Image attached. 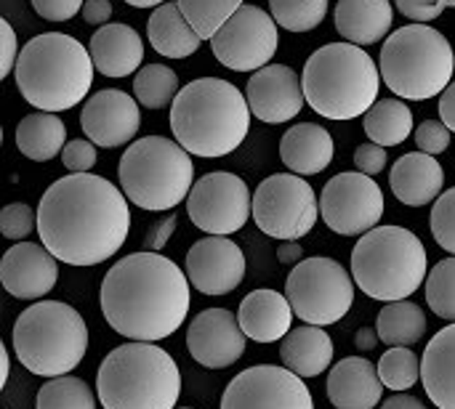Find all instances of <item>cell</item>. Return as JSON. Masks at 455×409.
<instances>
[{
    "label": "cell",
    "instance_id": "cell-1",
    "mask_svg": "<svg viewBox=\"0 0 455 409\" xmlns=\"http://www.w3.org/2000/svg\"><path fill=\"white\" fill-rule=\"evenodd\" d=\"M128 197L112 181L93 173H72L53 181L37 205V234L67 266H96L112 258L128 240Z\"/></svg>",
    "mask_w": 455,
    "mask_h": 409
},
{
    "label": "cell",
    "instance_id": "cell-2",
    "mask_svg": "<svg viewBox=\"0 0 455 409\" xmlns=\"http://www.w3.org/2000/svg\"><path fill=\"white\" fill-rule=\"evenodd\" d=\"M101 314L107 325L141 343L171 338L189 311V277L171 258L141 250L120 258L101 282Z\"/></svg>",
    "mask_w": 455,
    "mask_h": 409
},
{
    "label": "cell",
    "instance_id": "cell-3",
    "mask_svg": "<svg viewBox=\"0 0 455 409\" xmlns=\"http://www.w3.org/2000/svg\"><path fill=\"white\" fill-rule=\"evenodd\" d=\"M248 98L227 80L200 77L171 104L173 138L195 157H227L251 130Z\"/></svg>",
    "mask_w": 455,
    "mask_h": 409
},
{
    "label": "cell",
    "instance_id": "cell-4",
    "mask_svg": "<svg viewBox=\"0 0 455 409\" xmlns=\"http://www.w3.org/2000/svg\"><path fill=\"white\" fill-rule=\"evenodd\" d=\"M93 69L91 51L80 40L61 32H43L21 48L13 77L27 104L56 114L88 98Z\"/></svg>",
    "mask_w": 455,
    "mask_h": 409
},
{
    "label": "cell",
    "instance_id": "cell-5",
    "mask_svg": "<svg viewBox=\"0 0 455 409\" xmlns=\"http://www.w3.org/2000/svg\"><path fill=\"white\" fill-rule=\"evenodd\" d=\"M96 397L104 409H176L181 373L157 343L128 341L101 359Z\"/></svg>",
    "mask_w": 455,
    "mask_h": 409
},
{
    "label": "cell",
    "instance_id": "cell-6",
    "mask_svg": "<svg viewBox=\"0 0 455 409\" xmlns=\"http://www.w3.org/2000/svg\"><path fill=\"white\" fill-rule=\"evenodd\" d=\"M307 104L328 120H355L368 114L379 98L381 69L355 43H328L304 64Z\"/></svg>",
    "mask_w": 455,
    "mask_h": 409
},
{
    "label": "cell",
    "instance_id": "cell-7",
    "mask_svg": "<svg viewBox=\"0 0 455 409\" xmlns=\"http://www.w3.org/2000/svg\"><path fill=\"white\" fill-rule=\"evenodd\" d=\"M429 269L424 242L403 226H376L352 250V277L376 301H408L421 290Z\"/></svg>",
    "mask_w": 455,
    "mask_h": 409
},
{
    "label": "cell",
    "instance_id": "cell-8",
    "mask_svg": "<svg viewBox=\"0 0 455 409\" xmlns=\"http://www.w3.org/2000/svg\"><path fill=\"white\" fill-rule=\"evenodd\" d=\"M13 354L24 370L40 378L69 375L88 351L83 317L61 301H37L13 322Z\"/></svg>",
    "mask_w": 455,
    "mask_h": 409
},
{
    "label": "cell",
    "instance_id": "cell-9",
    "mask_svg": "<svg viewBox=\"0 0 455 409\" xmlns=\"http://www.w3.org/2000/svg\"><path fill=\"white\" fill-rule=\"evenodd\" d=\"M387 88L408 101L443 96L455 72V53L448 37L429 24H408L384 40L379 59Z\"/></svg>",
    "mask_w": 455,
    "mask_h": 409
},
{
    "label": "cell",
    "instance_id": "cell-10",
    "mask_svg": "<svg viewBox=\"0 0 455 409\" xmlns=\"http://www.w3.org/2000/svg\"><path fill=\"white\" fill-rule=\"evenodd\" d=\"M117 178L131 205L141 210H173L195 186V162L179 141L147 136L128 144L117 165Z\"/></svg>",
    "mask_w": 455,
    "mask_h": 409
},
{
    "label": "cell",
    "instance_id": "cell-11",
    "mask_svg": "<svg viewBox=\"0 0 455 409\" xmlns=\"http://www.w3.org/2000/svg\"><path fill=\"white\" fill-rule=\"evenodd\" d=\"M355 277L333 258H304L285 279V298L293 314L317 327L341 322L355 303Z\"/></svg>",
    "mask_w": 455,
    "mask_h": 409
},
{
    "label": "cell",
    "instance_id": "cell-12",
    "mask_svg": "<svg viewBox=\"0 0 455 409\" xmlns=\"http://www.w3.org/2000/svg\"><path fill=\"white\" fill-rule=\"evenodd\" d=\"M320 216L315 189L296 173H275L264 178L253 194L256 226L280 242L307 237Z\"/></svg>",
    "mask_w": 455,
    "mask_h": 409
},
{
    "label": "cell",
    "instance_id": "cell-13",
    "mask_svg": "<svg viewBox=\"0 0 455 409\" xmlns=\"http://www.w3.org/2000/svg\"><path fill=\"white\" fill-rule=\"evenodd\" d=\"M187 213L200 232L229 237L240 232L253 216V194L240 176L213 170L195 181L187 197Z\"/></svg>",
    "mask_w": 455,
    "mask_h": 409
},
{
    "label": "cell",
    "instance_id": "cell-14",
    "mask_svg": "<svg viewBox=\"0 0 455 409\" xmlns=\"http://www.w3.org/2000/svg\"><path fill=\"white\" fill-rule=\"evenodd\" d=\"M384 205L381 186L360 170L333 176L320 194V216L325 226L341 237H363L376 229Z\"/></svg>",
    "mask_w": 455,
    "mask_h": 409
},
{
    "label": "cell",
    "instance_id": "cell-15",
    "mask_svg": "<svg viewBox=\"0 0 455 409\" xmlns=\"http://www.w3.org/2000/svg\"><path fill=\"white\" fill-rule=\"evenodd\" d=\"M280 35L272 13L259 5H243L211 40L219 64L235 72H259L272 64Z\"/></svg>",
    "mask_w": 455,
    "mask_h": 409
},
{
    "label": "cell",
    "instance_id": "cell-16",
    "mask_svg": "<svg viewBox=\"0 0 455 409\" xmlns=\"http://www.w3.org/2000/svg\"><path fill=\"white\" fill-rule=\"evenodd\" d=\"M221 409H315V402L304 378L288 367L256 365L229 381Z\"/></svg>",
    "mask_w": 455,
    "mask_h": 409
},
{
    "label": "cell",
    "instance_id": "cell-17",
    "mask_svg": "<svg viewBox=\"0 0 455 409\" xmlns=\"http://www.w3.org/2000/svg\"><path fill=\"white\" fill-rule=\"evenodd\" d=\"M189 285L203 295H227L245 279V256L229 237L197 240L184 261Z\"/></svg>",
    "mask_w": 455,
    "mask_h": 409
},
{
    "label": "cell",
    "instance_id": "cell-18",
    "mask_svg": "<svg viewBox=\"0 0 455 409\" xmlns=\"http://www.w3.org/2000/svg\"><path fill=\"white\" fill-rule=\"evenodd\" d=\"M245 333L240 319L227 309L200 311L187 330L189 357L208 370H227L245 354Z\"/></svg>",
    "mask_w": 455,
    "mask_h": 409
},
{
    "label": "cell",
    "instance_id": "cell-19",
    "mask_svg": "<svg viewBox=\"0 0 455 409\" xmlns=\"http://www.w3.org/2000/svg\"><path fill=\"white\" fill-rule=\"evenodd\" d=\"M141 114L136 98H131L125 90L104 88L85 98V106L80 112V128L85 138H91L96 146L115 149L139 133Z\"/></svg>",
    "mask_w": 455,
    "mask_h": 409
},
{
    "label": "cell",
    "instance_id": "cell-20",
    "mask_svg": "<svg viewBox=\"0 0 455 409\" xmlns=\"http://www.w3.org/2000/svg\"><path fill=\"white\" fill-rule=\"evenodd\" d=\"M245 98L256 120L267 125H280L299 117L307 104L304 83L288 64H267L264 69L253 72Z\"/></svg>",
    "mask_w": 455,
    "mask_h": 409
},
{
    "label": "cell",
    "instance_id": "cell-21",
    "mask_svg": "<svg viewBox=\"0 0 455 409\" xmlns=\"http://www.w3.org/2000/svg\"><path fill=\"white\" fill-rule=\"evenodd\" d=\"M59 279V258L35 242H16L0 261V282L19 301H40Z\"/></svg>",
    "mask_w": 455,
    "mask_h": 409
},
{
    "label": "cell",
    "instance_id": "cell-22",
    "mask_svg": "<svg viewBox=\"0 0 455 409\" xmlns=\"http://www.w3.org/2000/svg\"><path fill=\"white\" fill-rule=\"evenodd\" d=\"M381 394L379 367L365 357H347L328 375V399L336 409H373L379 407Z\"/></svg>",
    "mask_w": 455,
    "mask_h": 409
},
{
    "label": "cell",
    "instance_id": "cell-23",
    "mask_svg": "<svg viewBox=\"0 0 455 409\" xmlns=\"http://www.w3.org/2000/svg\"><path fill=\"white\" fill-rule=\"evenodd\" d=\"M443 184H445V170L427 152L403 154L389 173L392 194L405 208H427L429 202H437V197L443 194Z\"/></svg>",
    "mask_w": 455,
    "mask_h": 409
},
{
    "label": "cell",
    "instance_id": "cell-24",
    "mask_svg": "<svg viewBox=\"0 0 455 409\" xmlns=\"http://www.w3.org/2000/svg\"><path fill=\"white\" fill-rule=\"evenodd\" d=\"M293 306L285 295L269 287H259L248 293L237 309V319L243 333L256 343H277L291 333Z\"/></svg>",
    "mask_w": 455,
    "mask_h": 409
},
{
    "label": "cell",
    "instance_id": "cell-25",
    "mask_svg": "<svg viewBox=\"0 0 455 409\" xmlns=\"http://www.w3.org/2000/svg\"><path fill=\"white\" fill-rule=\"evenodd\" d=\"M91 59L93 67L112 80L128 77L141 67L144 40L128 24H104L91 37Z\"/></svg>",
    "mask_w": 455,
    "mask_h": 409
},
{
    "label": "cell",
    "instance_id": "cell-26",
    "mask_svg": "<svg viewBox=\"0 0 455 409\" xmlns=\"http://www.w3.org/2000/svg\"><path fill=\"white\" fill-rule=\"evenodd\" d=\"M333 138L317 122H299L285 130L280 138V157L283 165L296 176H315L323 173L333 162Z\"/></svg>",
    "mask_w": 455,
    "mask_h": 409
},
{
    "label": "cell",
    "instance_id": "cell-27",
    "mask_svg": "<svg viewBox=\"0 0 455 409\" xmlns=\"http://www.w3.org/2000/svg\"><path fill=\"white\" fill-rule=\"evenodd\" d=\"M421 383L437 409H455V322L443 327L421 357Z\"/></svg>",
    "mask_w": 455,
    "mask_h": 409
},
{
    "label": "cell",
    "instance_id": "cell-28",
    "mask_svg": "<svg viewBox=\"0 0 455 409\" xmlns=\"http://www.w3.org/2000/svg\"><path fill=\"white\" fill-rule=\"evenodd\" d=\"M395 21V8L389 0H339L336 3V29L347 43L373 45L389 35Z\"/></svg>",
    "mask_w": 455,
    "mask_h": 409
},
{
    "label": "cell",
    "instance_id": "cell-29",
    "mask_svg": "<svg viewBox=\"0 0 455 409\" xmlns=\"http://www.w3.org/2000/svg\"><path fill=\"white\" fill-rule=\"evenodd\" d=\"M280 359L283 367H288L299 378H317L333 362V341L323 327L301 325L283 338Z\"/></svg>",
    "mask_w": 455,
    "mask_h": 409
},
{
    "label": "cell",
    "instance_id": "cell-30",
    "mask_svg": "<svg viewBox=\"0 0 455 409\" xmlns=\"http://www.w3.org/2000/svg\"><path fill=\"white\" fill-rule=\"evenodd\" d=\"M147 35H149V45L160 56H168V59H187V56L197 53V48L203 43V37L195 32V27L187 21L179 3H173V0L157 5L149 13Z\"/></svg>",
    "mask_w": 455,
    "mask_h": 409
},
{
    "label": "cell",
    "instance_id": "cell-31",
    "mask_svg": "<svg viewBox=\"0 0 455 409\" xmlns=\"http://www.w3.org/2000/svg\"><path fill=\"white\" fill-rule=\"evenodd\" d=\"M67 125L53 112H32L16 125V149L32 162H48L64 152Z\"/></svg>",
    "mask_w": 455,
    "mask_h": 409
},
{
    "label": "cell",
    "instance_id": "cell-32",
    "mask_svg": "<svg viewBox=\"0 0 455 409\" xmlns=\"http://www.w3.org/2000/svg\"><path fill=\"white\" fill-rule=\"evenodd\" d=\"M376 330H379V338L389 346V349H397V346H405L411 349L413 343H419L427 333V311L413 303V301H395V303H387L381 311H379V319H376Z\"/></svg>",
    "mask_w": 455,
    "mask_h": 409
},
{
    "label": "cell",
    "instance_id": "cell-33",
    "mask_svg": "<svg viewBox=\"0 0 455 409\" xmlns=\"http://www.w3.org/2000/svg\"><path fill=\"white\" fill-rule=\"evenodd\" d=\"M365 133L373 144L400 146L413 133V112L403 98H381L365 114Z\"/></svg>",
    "mask_w": 455,
    "mask_h": 409
},
{
    "label": "cell",
    "instance_id": "cell-34",
    "mask_svg": "<svg viewBox=\"0 0 455 409\" xmlns=\"http://www.w3.org/2000/svg\"><path fill=\"white\" fill-rule=\"evenodd\" d=\"M179 75L165 64H147L133 77V96L147 109H165L179 96Z\"/></svg>",
    "mask_w": 455,
    "mask_h": 409
},
{
    "label": "cell",
    "instance_id": "cell-35",
    "mask_svg": "<svg viewBox=\"0 0 455 409\" xmlns=\"http://www.w3.org/2000/svg\"><path fill=\"white\" fill-rule=\"evenodd\" d=\"M35 409H96V397L91 394L85 381L61 375L40 386Z\"/></svg>",
    "mask_w": 455,
    "mask_h": 409
},
{
    "label": "cell",
    "instance_id": "cell-36",
    "mask_svg": "<svg viewBox=\"0 0 455 409\" xmlns=\"http://www.w3.org/2000/svg\"><path fill=\"white\" fill-rule=\"evenodd\" d=\"M243 5V0H179L181 13L203 40H213Z\"/></svg>",
    "mask_w": 455,
    "mask_h": 409
},
{
    "label": "cell",
    "instance_id": "cell-37",
    "mask_svg": "<svg viewBox=\"0 0 455 409\" xmlns=\"http://www.w3.org/2000/svg\"><path fill=\"white\" fill-rule=\"evenodd\" d=\"M379 378L381 383L395 391V394H403V391H411L419 381H421V359L405 349V346H397V349H389L381 359H379Z\"/></svg>",
    "mask_w": 455,
    "mask_h": 409
},
{
    "label": "cell",
    "instance_id": "cell-38",
    "mask_svg": "<svg viewBox=\"0 0 455 409\" xmlns=\"http://www.w3.org/2000/svg\"><path fill=\"white\" fill-rule=\"evenodd\" d=\"M269 13L288 32H309L328 16V0H269Z\"/></svg>",
    "mask_w": 455,
    "mask_h": 409
},
{
    "label": "cell",
    "instance_id": "cell-39",
    "mask_svg": "<svg viewBox=\"0 0 455 409\" xmlns=\"http://www.w3.org/2000/svg\"><path fill=\"white\" fill-rule=\"evenodd\" d=\"M427 303L429 309L445 319V322H455V256L440 261L435 269H429L427 277Z\"/></svg>",
    "mask_w": 455,
    "mask_h": 409
},
{
    "label": "cell",
    "instance_id": "cell-40",
    "mask_svg": "<svg viewBox=\"0 0 455 409\" xmlns=\"http://www.w3.org/2000/svg\"><path fill=\"white\" fill-rule=\"evenodd\" d=\"M432 234L443 250L455 256V186L443 192L432 208Z\"/></svg>",
    "mask_w": 455,
    "mask_h": 409
},
{
    "label": "cell",
    "instance_id": "cell-41",
    "mask_svg": "<svg viewBox=\"0 0 455 409\" xmlns=\"http://www.w3.org/2000/svg\"><path fill=\"white\" fill-rule=\"evenodd\" d=\"M37 229V213L24 202H11L0 210V234L13 242H24Z\"/></svg>",
    "mask_w": 455,
    "mask_h": 409
},
{
    "label": "cell",
    "instance_id": "cell-42",
    "mask_svg": "<svg viewBox=\"0 0 455 409\" xmlns=\"http://www.w3.org/2000/svg\"><path fill=\"white\" fill-rule=\"evenodd\" d=\"M451 133H453V130H451L443 120H424V122L416 128V144H419L421 152L437 157V154L448 152V146H451Z\"/></svg>",
    "mask_w": 455,
    "mask_h": 409
},
{
    "label": "cell",
    "instance_id": "cell-43",
    "mask_svg": "<svg viewBox=\"0 0 455 409\" xmlns=\"http://www.w3.org/2000/svg\"><path fill=\"white\" fill-rule=\"evenodd\" d=\"M61 162L72 173H88L96 165V144L91 138L67 141V146L61 152Z\"/></svg>",
    "mask_w": 455,
    "mask_h": 409
},
{
    "label": "cell",
    "instance_id": "cell-44",
    "mask_svg": "<svg viewBox=\"0 0 455 409\" xmlns=\"http://www.w3.org/2000/svg\"><path fill=\"white\" fill-rule=\"evenodd\" d=\"M397 11L416 24H429L448 8H455V0H395Z\"/></svg>",
    "mask_w": 455,
    "mask_h": 409
},
{
    "label": "cell",
    "instance_id": "cell-45",
    "mask_svg": "<svg viewBox=\"0 0 455 409\" xmlns=\"http://www.w3.org/2000/svg\"><path fill=\"white\" fill-rule=\"evenodd\" d=\"M85 0H32V8L45 21H69L83 11Z\"/></svg>",
    "mask_w": 455,
    "mask_h": 409
},
{
    "label": "cell",
    "instance_id": "cell-46",
    "mask_svg": "<svg viewBox=\"0 0 455 409\" xmlns=\"http://www.w3.org/2000/svg\"><path fill=\"white\" fill-rule=\"evenodd\" d=\"M389 160H387V146H381V144H363V146H357L355 149V165H357V170L360 173H365V176H376V173H381L384 170V165H387Z\"/></svg>",
    "mask_w": 455,
    "mask_h": 409
},
{
    "label": "cell",
    "instance_id": "cell-47",
    "mask_svg": "<svg viewBox=\"0 0 455 409\" xmlns=\"http://www.w3.org/2000/svg\"><path fill=\"white\" fill-rule=\"evenodd\" d=\"M0 37H3V51H0V77L13 75L16 61H19V43H16V32L11 27L8 19H0Z\"/></svg>",
    "mask_w": 455,
    "mask_h": 409
},
{
    "label": "cell",
    "instance_id": "cell-48",
    "mask_svg": "<svg viewBox=\"0 0 455 409\" xmlns=\"http://www.w3.org/2000/svg\"><path fill=\"white\" fill-rule=\"evenodd\" d=\"M176 224H179V216H176V210H168V216H163L149 232H147V237H144V250H152V253H160L165 245H168V240H171V234L176 232Z\"/></svg>",
    "mask_w": 455,
    "mask_h": 409
},
{
    "label": "cell",
    "instance_id": "cell-49",
    "mask_svg": "<svg viewBox=\"0 0 455 409\" xmlns=\"http://www.w3.org/2000/svg\"><path fill=\"white\" fill-rule=\"evenodd\" d=\"M80 16L85 19V24H93V27H104L112 16V3L109 0H85Z\"/></svg>",
    "mask_w": 455,
    "mask_h": 409
},
{
    "label": "cell",
    "instance_id": "cell-50",
    "mask_svg": "<svg viewBox=\"0 0 455 409\" xmlns=\"http://www.w3.org/2000/svg\"><path fill=\"white\" fill-rule=\"evenodd\" d=\"M440 120L455 133V80L445 88V93L440 96Z\"/></svg>",
    "mask_w": 455,
    "mask_h": 409
},
{
    "label": "cell",
    "instance_id": "cell-51",
    "mask_svg": "<svg viewBox=\"0 0 455 409\" xmlns=\"http://www.w3.org/2000/svg\"><path fill=\"white\" fill-rule=\"evenodd\" d=\"M301 256H304V248L299 245V240H285L277 248V261L283 266H299L301 263Z\"/></svg>",
    "mask_w": 455,
    "mask_h": 409
},
{
    "label": "cell",
    "instance_id": "cell-52",
    "mask_svg": "<svg viewBox=\"0 0 455 409\" xmlns=\"http://www.w3.org/2000/svg\"><path fill=\"white\" fill-rule=\"evenodd\" d=\"M379 330L376 327H360L357 330V335H355V346H357V351H363V354H368V351H373L376 346H379Z\"/></svg>",
    "mask_w": 455,
    "mask_h": 409
},
{
    "label": "cell",
    "instance_id": "cell-53",
    "mask_svg": "<svg viewBox=\"0 0 455 409\" xmlns=\"http://www.w3.org/2000/svg\"><path fill=\"white\" fill-rule=\"evenodd\" d=\"M381 409H427V405L421 402V399H416V397H408V394H395V397H389Z\"/></svg>",
    "mask_w": 455,
    "mask_h": 409
},
{
    "label": "cell",
    "instance_id": "cell-54",
    "mask_svg": "<svg viewBox=\"0 0 455 409\" xmlns=\"http://www.w3.org/2000/svg\"><path fill=\"white\" fill-rule=\"evenodd\" d=\"M0 365H3V373H0V389H3L8 383V375H11V359H8L5 346H0Z\"/></svg>",
    "mask_w": 455,
    "mask_h": 409
},
{
    "label": "cell",
    "instance_id": "cell-55",
    "mask_svg": "<svg viewBox=\"0 0 455 409\" xmlns=\"http://www.w3.org/2000/svg\"><path fill=\"white\" fill-rule=\"evenodd\" d=\"M123 3H128L133 8H157V5H163L168 0H123Z\"/></svg>",
    "mask_w": 455,
    "mask_h": 409
},
{
    "label": "cell",
    "instance_id": "cell-56",
    "mask_svg": "<svg viewBox=\"0 0 455 409\" xmlns=\"http://www.w3.org/2000/svg\"><path fill=\"white\" fill-rule=\"evenodd\" d=\"M176 409H192V407H176Z\"/></svg>",
    "mask_w": 455,
    "mask_h": 409
}]
</instances>
